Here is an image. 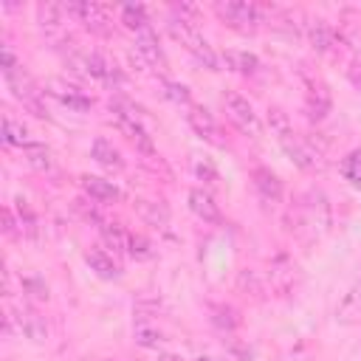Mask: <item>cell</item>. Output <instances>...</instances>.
Here are the masks:
<instances>
[{
  "instance_id": "1",
  "label": "cell",
  "mask_w": 361,
  "mask_h": 361,
  "mask_svg": "<svg viewBox=\"0 0 361 361\" xmlns=\"http://www.w3.org/2000/svg\"><path fill=\"white\" fill-rule=\"evenodd\" d=\"M166 28H169V34L203 65V68H209V71H217V54L212 51V45L203 39V34L192 25V23H186V20H180V17H169V23H166Z\"/></svg>"
},
{
  "instance_id": "2",
  "label": "cell",
  "mask_w": 361,
  "mask_h": 361,
  "mask_svg": "<svg viewBox=\"0 0 361 361\" xmlns=\"http://www.w3.org/2000/svg\"><path fill=\"white\" fill-rule=\"evenodd\" d=\"M214 14L237 28V31H254L262 23V8L257 3H245V0H226V3H214Z\"/></svg>"
},
{
  "instance_id": "3",
  "label": "cell",
  "mask_w": 361,
  "mask_h": 361,
  "mask_svg": "<svg viewBox=\"0 0 361 361\" xmlns=\"http://www.w3.org/2000/svg\"><path fill=\"white\" fill-rule=\"evenodd\" d=\"M6 82H8L11 96H14L25 110H31L37 118H48V110H45V104H42V90L34 85V79H31L23 68L14 71V73H8Z\"/></svg>"
},
{
  "instance_id": "4",
  "label": "cell",
  "mask_w": 361,
  "mask_h": 361,
  "mask_svg": "<svg viewBox=\"0 0 361 361\" xmlns=\"http://www.w3.org/2000/svg\"><path fill=\"white\" fill-rule=\"evenodd\" d=\"M11 330H17L23 338H28L34 344H42L48 338L45 319L37 310H31V307H17V310H11L6 316V333H11Z\"/></svg>"
},
{
  "instance_id": "5",
  "label": "cell",
  "mask_w": 361,
  "mask_h": 361,
  "mask_svg": "<svg viewBox=\"0 0 361 361\" xmlns=\"http://www.w3.org/2000/svg\"><path fill=\"white\" fill-rule=\"evenodd\" d=\"M223 104H226V116H228V121H231L240 133L254 135V138L262 133L259 116L254 113V107H251L248 99H243L240 93H226V96H223Z\"/></svg>"
},
{
  "instance_id": "6",
  "label": "cell",
  "mask_w": 361,
  "mask_h": 361,
  "mask_svg": "<svg viewBox=\"0 0 361 361\" xmlns=\"http://www.w3.org/2000/svg\"><path fill=\"white\" fill-rule=\"evenodd\" d=\"M299 214H302V226H307L313 234L319 231H327V226H330V203H327V197H324V192L322 189H310L305 197H302V203H299Z\"/></svg>"
},
{
  "instance_id": "7",
  "label": "cell",
  "mask_w": 361,
  "mask_h": 361,
  "mask_svg": "<svg viewBox=\"0 0 361 361\" xmlns=\"http://www.w3.org/2000/svg\"><path fill=\"white\" fill-rule=\"evenodd\" d=\"M62 6H65V11H68V17H76L90 34L110 37V17H107V11H104L99 3L82 0V3H62Z\"/></svg>"
},
{
  "instance_id": "8",
  "label": "cell",
  "mask_w": 361,
  "mask_h": 361,
  "mask_svg": "<svg viewBox=\"0 0 361 361\" xmlns=\"http://www.w3.org/2000/svg\"><path fill=\"white\" fill-rule=\"evenodd\" d=\"M186 121H189V127H192L203 141H209V144H214V147H226V135H223L220 124L214 121V116H212L206 107L192 104L189 113H186Z\"/></svg>"
},
{
  "instance_id": "9",
  "label": "cell",
  "mask_w": 361,
  "mask_h": 361,
  "mask_svg": "<svg viewBox=\"0 0 361 361\" xmlns=\"http://www.w3.org/2000/svg\"><path fill=\"white\" fill-rule=\"evenodd\" d=\"M45 87H48L45 93H51L56 102H62L65 107H71V110H76V113H85V110H90V104H93V99H87L85 90H79L76 85H71V82H65V79H48Z\"/></svg>"
},
{
  "instance_id": "10",
  "label": "cell",
  "mask_w": 361,
  "mask_h": 361,
  "mask_svg": "<svg viewBox=\"0 0 361 361\" xmlns=\"http://www.w3.org/2000/svg\"><path fill=\"white\" fill-rule=\"evenodd\" d=\"M85 76H87V79H99V82H104V85H121V82H124L118 65L110 62V59H107L104 54H99V51L85 54Z\"/></svg>"
},
{
  "instance_id": "11",
  "label": "cell",
  "mask_w": 361,
  "mask_h": 361,
  "mask_svg": "<svg viewBox=\"0 0 361 361\" xmlns=\"http://www.w3.org/2000/svg\"><path fill=\"white\" fill-rule=\"evenodd\" d=\"M279 144H282V149L290 155V161H293L296 166H302V169H316V166H319V152H313V147H310L307 141H302L299 135H293V130L282 133V135H279Z\"/></svg>"
},
{
  "instance_id": "12",
  "label": "cell",
  "mask_w": 361,
  "mask_h": 361,
  "mask_svg": "<svg viewBox=\"0 0 361 361\" xmlns=\"http://www.w3.org/2000/svg\"><path fill=\"white\" fill-rule=\"evenodd\" d=\"M110 121L124 133V138H127V141H133V144H135V149H138V152H144V155H155L152 138H149V133L144 130V124H141L138 118H130V116H118V113H113V116H110Z\"/></svg>"
},
{
  "instance_id": "13",
  "label": "cell",
  "mask_w": 361,
  "mask_h": 361,
  "mask_svg": "<svg viewBox=\"0 0 361 361\" xmlns=\"http://www.w3.org/2000/svg\"><path fill=\"white\" fill-rule=\"evenodd\" d=\"M251 183H254V189L259 192L262 200H271V203L282 200V180L268 166H254L251 169Z\"/></svg>"
},
{
  "instance_id": "14",
  "label": "cell",
  "mask_w": 361,
  "mask_h": 361,
  "mask_svg": "<svg viewBox=\"0 0 361 361\" xmlns=\"http://www.w3.org/2000/svg\"><path fill=\"white\" fill-rule=\"evenodd\" d=\"M85 195L93 200V203H116L118 200V189L113 180H104V178H96V175H82L79 178Z\"/></svg>"
},
{
  "instance_id": "15",
  "label": "cell",
  "mask_w": 361,
  "mask_h": 361,
  "mask_svg": "<svg viewBox=\"0 0 361 361\" xmlns=\"http://www.w3.org/2000/svg\"><path fill=\"white\" fill-rule=\"evenodd\" d=\"M189 209L203 220V223H220L223 214H220V206L214 203V197L206 192V189H189Z\"/></svg>"
},
{
  "instance_id": "16",
  "label": "cell",
  "mask_w": 361,
  "mask_h": 361,
  "mask_svg": "<svg viewBox=\"0 0 361 361\" xmlns=\"http://www.w3.org/2000/svg\"><path fill=\"white\" fill-rule=\"evenodd\" d=\"M85 262H87L90 271H96V276H102V279H118V276H121L118 262H116L107 251H102V248H87V251H85Z\"/></svg>"
},
{
  "instance_id": "17",
  "label": "cell",
  "mask_w": 361,
  "mask_h": 361,
  "mask_svg": "<svg viewBox=\"0 0 361 361\" xmlns=\"http://www.w3.org/2000/svg\"><path fill=\"white\" fill-rule=\"evenodd\" d=\"M135 54H138L147 65H161V62H164V51H161V45H158V37H155L152 25L135 34Z\"/></svg>"
},
{
  "instance_id": "18",
  "label": "cell",
  "mask_w": 361,
  "mask_h": 361,
  "mask_svg": "<svg viewBox=\"0 0 361 361\" xmlns=\"http://www.w3.org/2000/svg\"><path fill=\"white\" fill-rule=\"evenodd\" d=\"M135 212H138V217H141L147 226H152V228H166V226H169V209H166L161 200H147V197H141V200H135Z\"/></svg>"
},
{
  "instance_id": "19",
  "label": "cell",
  "mask_w": 361,
  "mask_h": 361,
  "mask_svg": "<svg viewBox=\"0 0 361 361\" xmlns=\"http://www.w3.org/2000/svg\"><path fill=\"white\" fill-rule=\"evenodd\" d=\"M65 17H68V11H65L62 3H39V6H37V23H39V28L48 31V34L62 31Z\"/></svg>"
},
{
  "instance_id": "20",
  "label": "cell",
  "mask_w": 361,
  "mask_h": 361,
  "mask_svg": "<svg viewBox=\"0 0 361 361\" xmlns=\"http://www.w3.org/2000/svg\"><path fill=\"white\" fill-rule=\"evenodd\" d=\"M307 39L319 54H327L336 45V31L324 20H310L307 23Z\"/></svg>"
},
{
  "instance_id": "21",
  "label": "cell",
  "mask_w": 361,
  "mask_h": 361,
  "mask_svg": "<svg viewBox=\"0 0 361 361\" xmlns=\"http://www.w3.org/2000/svg\"><path fill=\"white\" fill-rule=\"evenodd\" d=\"M305 99H307V116L316 118V121H322V118L327 116V110H330V93L324 90V85L310 82Z\"/></svg>"
},
{
  "instance_id": "22",
  "label": "cell",
  "mask_w": 361,
  "mask_h": 361,
  "mask_svg": "<svg viewBox=\"0 0 361 361\" xmlns=\"http://www.w3.org/2000/svg\"><path fill=\"white\" fill-rule=\"evenodd\" d=\"M223 62H226L228 71L243 73V76H254L259 71V59L254 54H248V51H226L223 54Z\"/></svg>"
},
{
  "instance_id": "23",
  "label": "cell",
  "mask_w": 361,
  "mask_h": 361,
  "mask_svg": "<svg viewBox=\"0 0 361 361\" xmlns=\"http://www.w3.org/2000/svg\"><path fill=\"white\" fill-rule=\"evenodd\" d=\"M90 158H93L96 164L107 166V169H116V172L124 166V161H121L118 149H116L107 138H96V141H93V147H90Z\"/></svg>"
},
{
  "instance_id": "24",
  "label": "cell",
  "mask_w": 361,
  "mask_h": 361,
  "mask_svg": "<svg viewBox=\"0 0 361 361\" xmlns=\"http://www.w3.org/2000/svg\"><path fill=\"white\" fill-rule=\"evenodd\" d=\"M361 316V279L347 290V296L341 299L338 310H336V319L338 322H355Z\"/></svg>"
},
{
  "instance_id": "25",
  "label": "cell",
  "mask_w": 361,
  "mask_h": 361,
  "mask_svg": "<svg viewBox=\"0 0 361 361\" xmlns=\"http://www.w3.org/2000/svg\"><path fill=\"white\" fill-rule=\"evenodd\" d=\"M118 14H121V23H124L130 31H135V34L144 31V28H149L147 8H144V6H121Z\"/></svg>"
},
{
  "instance_id": "26",
  "label": "cell",
  "mask_w": 361,
  "mask_h": 361,
  "mask_svg": "<svg viewBox=\"0 0 361 361\" xmlns=\"http://www.w3.org/2000/svg\"><path fill=\"white\" fill-rule=\"evenodd\" d=\"M25 161L34 166V169H39V172H48L51 166H54V161H51V149L45 147V144H37V141H31L25 149Z\"/></svg>"
},
{
  "instance_id": "27",
  "label": "cell",
  "mask_w": 361,
  "mask_h": 361,
  "mask_svg": "<svg viewBox=\"0 0 361 361\" xmlns=\"http://www.w3.org/2000/svg\"><path fill=\"white\" fill-rule=\"evenodd\" d=\"M99 228H102L104 243H107L113 251H127V245H130V234L124 231V226H118V223H102Z\"/></svg>"
},
{
  "instance_id": "28",
  "label": "cell",
  "mask_w": 361,
  "mask_h": 361,
  "mask_svg": "<svg viewBox=\"0 0 361 361\" xmlns=\"http://www.w3.org/2000/svg\"><path fill=\"white\" fill-rule=\"evenodd\" d=\"M3 141L11 144V147H23V149L31 144V141H28V130H25L23 124H17L11 116L3 118Z\"/></svg>"
},
{
  "instance_id": "29",
  "label": "cell",
  "mask_w": 361,
  "mask_h": 361,
  "mask_svg": "<svg viewBox=\"0 0 361 361\" xmlns=\"http://www.w3.org/2000/svg\"><path fill=\"white\" fill-rule=\"evenodd\" d=\"M212 324L226 330V333H231L240 324V316H237V310L231 305H212Z\"/></svg>"
},
{
  "instance_id": "30",
  "label": "cell",
  "mask_w": 361,
  "mask_h": 361,
  "mask_svg": "<svg viewBox=\"0 0 361 361\" xmlns=\"http://www.w3.org/2000/svg\"><path fill=\"white\" fill-rule=\"evenodd\" d=\"M135 341H138L141 347H149V350H155V347L164 341V333H161L158 327H152L149 322L138 319V324H135Z\"/></svg>"
},
{
  "instance_id": "31",
  "label": "cell",
  "mask_w": 361,
  "mask_h": 361,
  "mask_svg": "<svg viewBox=\"0 0 361 361\" xmlns=\"http://www.w3.org/2000/svg\"><path fill=\"white\" fill-rule=\"evenodd\" d=\"M341 175H344V180H350L355 189H361V149H353V152L341 161Z\"/></svg>"
},
{
  "instance_id": "32",
  "label": "cell",
  "mask_w": 361,
  "mask_h": 361,
  "mask_svg": "<svg viewBox=\"0 0 361 361\" xmlns=\"http://www.w3.org/2000/svg\"><path fill=\"white\" fill-rule=\"evenodd\" d=\"M164 96H166L169 102H175V104L192 107V93H189V87L180 85V82H164Z\"/></svg>"
},
{
  "instance_id": "33",
  "label": "cell",
  "mask_w": 361,
  "mask_h": 361,
  "mask_svg": "<svg viewBox=\"0 0 361 361\" xmlns=\"http://www.w3.org/2000/svg\"><path fill=\"white\" fill-rule=\"evenodd\" d=\"M127 254L135 257V259H149L152 257V245L147 237L141 234H130V245H127Z\"/></svg>"
},
{
  "instance_id": "34",
  "label": "cell",
  "mask_w": 361,
  "mask_h": 361,
  "mask_svg": "<svg viewBox=\"0 0 361 361\" xmlns=\"http://www.w3.org/2000/svg\"><path fill=\"white\" fill-rule=\"evenodd\" d=\"M23 290H25L31 299H37V302H45V299H48V285L39 282V279H34V276H25V279H23Z\"/></svg>"
},
{
  "instance_id": "35",
  "label": "cell",
  "mask_w": 361,
  "mask_h": 361,
  "mask_svg": "<svg viewBox=\"0 0 361 361\" xmlns=\"http://www.w3.org/2000/svg\"><path fill=\"white\" fill-rule=\"evenodd\" d=\"M195 172H197L200 178H206V180H217V172H214V166H212L209 161H197V164H195Z\"/></svg>"
},
{
  "instance_id": "36",
  "label": "cell",
  "mask_w": 361,
  "mask_h": 361,
  "mask_svg": "<svg viewBox=\"0 0 361 361\" xmlns=\"http://www.w3.org/2000/svg\"><path fill=\"white\" fill-rule=\"evenodd\" d=\"M347 76H350V82L361 90V59H355V62H350V68H347Z\"/></svg>"
},
{
  "instance_id": "37",
  "label": "cell",
  "mask_w": 361,
  "mask_h": 361,
  "mask_svg": "<svg viewBox=\"0 0 361 361\" xmlns=\"http://www.w3.org/2000/svg\"><path fill=\"white\" fill-rule=\"evenodd\" d=\"M226 358H228V361H248L251 353L243 350V347H231V350H226Z\"/></svg>"
},
{
  "instance_id": "38",
  "label": "cell",
  "mask_w": 361,
  "mask_h": 361,
  "mask_svg": "<svg viewBox=\"0 0 361 361\" xmlns=\"http://www.w3.org/2000/svg\"><path fill=\"white\" fill-rule=\"evenodd\" d=\"M158 361H178V358H175V355H161Z\"/></svg>"
},
{
  "instance_id": "39",
  "label": "cell",
  "mask_w": 361,
  "mask_h": 361,
  "mask_svg": "<svg viewBox=\"0 0 361 361\" xmlns=\"http://www.w3.org/2000/svg\"><path fill=\"white\" fill-rule=\"evenodd\" d=\"M197 361H212V358H197Z\"/></svg>"
}]
</instances>
